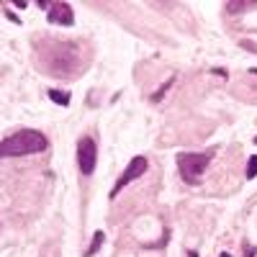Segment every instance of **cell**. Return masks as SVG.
<instances>
[{
  "mask_svg": "<svg viewBox=\"0 0 257 257\" xmlns=\"http://www.w3.org/2000/svg\"><path fill=\"white\" fill-rule=\"evenodd\" d=\"M47 149V137L34 128H21V132L6 137L0 142V157H26Z\"/></svg>",
  "mask_w": 257,
  "mask_h": 257,
  "instance_id": "cell-1",
  "label": "cell"
},
{
  "mask_svg": "<svg viewBox=\"0 0 257 257\" xmlns=\"http://www.w3.org/2000/svg\"><path fill=\"white\" fill-rule=\"evenodd\" d=\"M213 152H183L178 155V170H180V178L190 185H198L201 183V175L206 173V167L211 162Z\"/></svg>",
  "mask_w": 257,
  "mask_h": 257,
  "instance_id": "cell-2",
  "label": "cell"
},
{
  "mask_svg": "<svg viewBox=\"0 0 257 257\" xmlns=\"http://www.w3.org/2000/svg\"><path fill=\"white\" fill-rule=\"evenodd\" d=\"M98 162V144L93 137H82L77 142V165H80V173L82 175H93Z\"/></svg>",
  "mask_w": 257,
  "mask_h": 257,
  "instance_id": "cell-3",
  "label": "cell"
},
{
  "mask_svg": "<svg viewBox=\"0 0 257 257\" xmlns=\"http://www.w3.org/2000/svg\"><path fill=\"white\" fill-rule=\"evenodd\" d=\"M147 167H149V160L147 157H134L132 162H128L126 165V170H123V173H121V178L116 180V185H113V190H111V196H118V193L128 185V183H132V180H137V178H142L144 173H147Z\"/></svg>",
  "mask_w": 257,
  "mask_h": 257,
  "instance_id": "cell-4",
  "label": "cell"
},
{
  "mask_svg": "<svg viewBox=\"0 0 257 257\" xmlns=\"http://www.w3.org/2000/svg\"><path fill=\"white\" fill-rule=\"evenodd\" d=\"M49 21L57 26H72L75 24L72 6L70 3H49Z\"/></svg>",
  "mask_w": 257,
  "mask_h": 257,
  "instance_id": "cell-5",
  "label": "cell"
},
{
  "mask_svg": "<svg viewBox=\"0 0 257 257\" xmlns=\"http://www.w3.org/2000/svg\"><path fill=\"white\" fill-rule=\"evenodd\" d=\"M49 98L57 105H70V93L67 90H49Z\"/></svg>",
  "mask_w": 257,
  "mask_h": 257,
  "instance_id": "cell-6",
  "label": "cell"
},
{
  "mask_svg": "<svg viewBox=\"0 0 257 257\" xmlns=\"http://www.w3.org/2000/svg\"><path fill=\"white\" fill-rule=\"evenodd\" d=\"M257 3H226L224 6V11L226 13H244V11H249V8H254Z\"/></svg>",
  "mask_w": 257,
  "mask_h": 257,
  "instance_id": "cell-7",
  "label": "cell"
},
{
  "mask_svg": "<svg viewBox=\"0 0 257 257\" xmlns=\"http://www.w3.org/2000/svg\"><path fill=\"white\" fill-rule=\"evenodd\" d=\"M103 239H105V234H103V231H95V237H93V244L88 247V252H85V257H93V254H95V252L100 249Z\"/></svg>",
  "mask_w": 257,
  "mask_h": 257,
  "instance_id": "cell-8",
  "label": "cell"
},
{
  "mask_svg": "<svg viewBox=\"0 0 257 257\" xmlns=\"http://www.w3.org/2000/svg\"><path fill=\"white\" fill-rule=\"evenodd\" d=\"M244 175H247V180L257 178V155H252V157L247 160V170H244Z\"/></svg>",
  "mask_w": 257,
  "mask_h": 257,
  "instance_id": "cell-9",
  "label": "cell"
},
{
  "mask_svg": "<svg viewBox=\"0 0 257 257\" xmlns=\"http://www.w3.org/2000/svg\"><path fill=\"white\" fill-rule=\"evenodd\" d=\"M170 85H173V80H167V82L162 85V88H160V90H157V93L152 95V103H157V100H160V98H162V95H165V93L170 90Z\"/></svg>",
  "mask_w": 257,
  "mask_h": 257,
  "instance_id": "cell-10",
  "label": "cell"
},
{
  "mask_svg": "<svg viewBox=\"0 0 257 257\" xmlns=\"http://www.w3.org/2000/svg\"><path fill=\"white\" fill-rule=\"evenodd\" d=\"M239 47L247 49V52H254V54H257V44H254V41H249V39H242V41H239Z\"/></svg>",
  "mask_w": 257,
  "mask_h": 257,
  "instance_id": "cell-11",
  "label": "cell"
},
{
  "mask_svg": "<svg viewBox=\"0 0 257 257\" xmlns=\"http://www.w3.org/2000/svg\"><path fill=\"white\" fill-rule=\"evenodd\" d=\"M254 254H257L254 247H247V249H244V257H254Z\"/></svg>",
  "mask_w": 257,
  "mask_h": 257,
  "instance_id": "cell-12",
  "label": "cell"
},
{
  "mask_svg": "<svg viewBox=\"0 0 257 257\" xmlns=\"http://www.w3.org/2000/svg\"><path fill=\"white\" fill-rule=\"evenodd\" d=\"M219 257H231V254H229V252H221V254H219Z\"/></svg>",
  "mask_w": 257,
  "mask_h": 257,
  "instance_id": "cell-13",
  "label": "cell"
},
{
  "mask_svg": "<svg viewBox=\"0 0 257 257\" xmlns=\"http://www.w3.org/2000/svg\"><path fill=\"white\" fill-rule=\"evenodd\" d=\"M254 144H257V137H254Z\"/></svg>",
  "mask_w": 257,
  "mask_h": 257,
  "instance_id": "cell-14",
  "label": "cell"
}]
</instances>
